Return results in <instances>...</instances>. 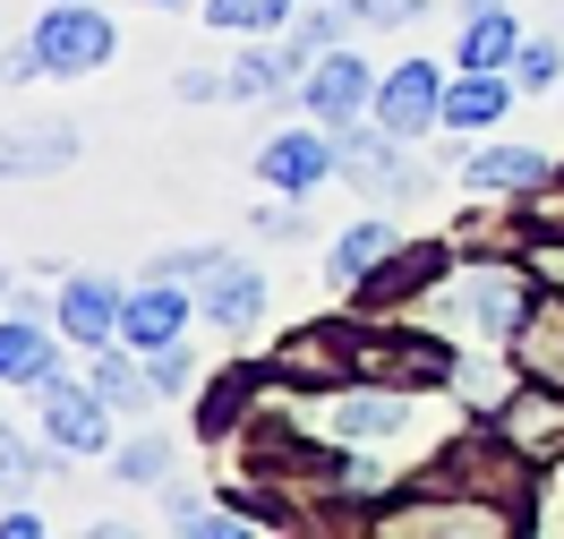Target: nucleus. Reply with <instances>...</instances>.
I'll return each mask as SVG.
<instances>
[{
    "mask_svg": "<svg viewBox=\"0 0 564 539\" xmlns=\"http://www.w3.org/2000/svg\"><path fill=\"white\" fill-rule=\"evenodd\" d=\"M539 274H530V257H470V266H445V283H436V317L445 334H479V343H513V325L530 317V300H539Z\"/></svg>",
    "mask_w": 564,
    "mask_h": 539,
    "instance_id": "1",
    "label": "nucleus"
},
{
    "mask_svg": "<svg viewBox=\"0 0 564 539\" xmlns=\"http://www.w3.org/2000/svg\"><path fill=\"white\" fill-rule=\"evenodd\" d=\"M35 69L43 77H95L120 52V26H111L104 9H77V0H61V9H43L35 18Z\"/></svg>",
    "mask_w": 564,
    "mask_h": 539,
    "instance_id": "2",
    "label": "nucleus"
},
{
    "mask_svg": "<svg viewBox=\"0 0 564 539\" xmlns=\"http://www.w3.org/2000/svg\"><path fill=\"white\" fill-rule=\"evenodd\" d=\"M343 172V138L325 129V120H300V129H274V138L257 145V180L282 188V197H308L317 180Z\"/></svg>",
    "mask_w": 564,
    "mask_h": 539,
    "instance_id": "3",
    "label": "nucleus"
},
{
    "mask_svg": "<svg viewBox=\"0 0 564 539\" xmlns=\"http://www.w3.org/2000/svg\"><path fill=\"white\" fill-rule=\"evenodd\" d=\"M513 505V497H505ZM505 505H470L462 488H436V497H411V505H386L377 514V531H445V539H496L513 531V514Z\"/></svg>",
    "mask_w": 564,
    "mask_h": 539,
    "instance_id": "4",
    "label": "nucleus"
},
{
    "mask_svg": "<svg viewBox=\"0 0 564 539\" xmlns=\"http://www.w3.org/2000/svg\"><path fill=\"white\" fill-rule=\"evenodd\" d=\"M377 120H386L393 138L445 129V77H436V61H402V69L377 77Z\"/></svg>",
    "mask_w": 564,
    "mask_h": 539,
    "instance_id": "5",
    "label": "nucleus"
},
{
    "mask_svg": "<svg viewBox=\"0 0 564 539\" xmlns=\"http://www.w3.org/2000/svg\"><path fill=\"white\" fill-rule=\"evenodd\" d=\"M488 429L505 436L522 463H556V454H564V386H547V377H539V386H522V395L505 402Z\"/></svg>",
    "mask_w": 564,
    "mask_h": 539,
    "instance_id": "6",
    "label": "nucleus"
},
{
    "mask_svg": "<svg viewBox=\"0 0 564 539\" xmlns=\"http://www.w3.org/2000/svg\"><path fill=\"white\" fill-rule=\"evenodd\" d=\"M300 104H308V120H325V129H351L359 111L377 104V77L359 69L351 52H325V61L300 69Z\"/></svg>",
    "mask_w": 564,
    "mask_h": 539,
    "instance_id": "7",
    "label": "nucleus"
},
{
    "mask_svg": "<svg viewBox=\"0 0 564 539\" xmlns=\"http://www.w3.org/2000/svg\"><path fill=\"white\" fill-rule=\"evenodd\" d=\"M402 420H411V386H386V377L325 402V436H343V445H386Z\"/></svg>",
    "mask_w": 564,
    "mask_h": 539,
    "instance_id": "8",
    "label": "nucleus"
},
{
    "mask_svg": "<svg viewBox=\"0 0 564 539\" xmlns=\"http://www.w3.org/2000/svg\"><path fill=\"white\" fill-rule=\"evenodd\" d=\"M43 395V436H52V445H61V454H104L111 445V402L95 395V386H61V377H52V386H35Z\"/></svg>",
    "mask_w": 564,
    "mask_h": 539,
    "instance_id": "9",
    "label": "nucleus"
},
{
    "mask_svg": "<svg viewBox=\"0 0 564 539\" xmlns=\"http://www.w3.org/2000/svg\"><path fill=\"white\" fill-rule=\"evenodd\" d=\"M343 180H359V188H368V197H377V206H386V197H411V188H420V172H411V163H402V138H393L386 120H377V129H343Z\"/></svg>",
    "mask_w": 564,
    "mask_h": 539,
    "instance_id": "10",
    "label": "nucleus"
},
{
    "mask_svg": "<svg viewBox=\"0 0 564 539\" xmlns=\"http://www.w3.org/2000/svg\"><path fill=\"white\" fill-rule=\"evenodd\" d=\"M188 309H197V300H188V291H180V274H154V283L145 291H129V317H120V343H129V352H163V343H180V334H188Z\"/></svg>",
    "mask_w": 564,
    "mask_h": 539,
    "instance_id": "11",
    "label": "nucleus"
},
{
    "mask_svg": "<svg viewBox=\"0 0 564 539\" xmlns=\"http://www.w3.org/2000/svg\"><path fill=\"white\" fill-rule=\"evenodd\" d=\"M120 317H129V291L111 283V274H69V283H61V334H69V343L104 352L111 334H120Z\"/></svg>",
    "mask_w": 564,
    "mask_h": 539,
    "instance_id": "12",
    "label": "nucleus"
},
{
    "mask_svg": "<svg viewBox=\"0 0 564 539\" xmlns=\"http://www.w3.org/2000/svg\"><path fill=\"white\" fill-rule=\"evenodd\" d=\"M445 283V240H402V249L359 283V309H402V300H420V291Z\"/></svg>",
    "mask_w": 564,
    "mask_h": 539,
    "instance_id": "13",
    "label": "nucleus"
},
{
    "mask_svg": "<svg viewBox=\"0 0 564 539\" xmlns=\"http://www.w3.org/2000/svg\"><path fill=\"white\" fill-rule=\"evenodd\" d=\"M197 309H206L223 334H240V325L265 317V274H257V266H240V257H214V266H206V291H197Z\"/></svg>",
    "mask_w": 564,
    "mask_h": 539,
    "instance_id": "14",
    "label": "nucleus"
},
{
    "mask_svg": "<svg viewBox=\"0 0 564 539\" xmlns=\"http://www.w3.org/2000/svg\"><path fill=\"white\" fill-rule=\"evenodd\" d=\"M462 180L488 197H530V188H547V154L539 145H479V154H462Z\"/></svg>",
    "mask_w": 564,
    "mask_h": 539,
    "instance_id": "15",
    "label": "nucleus"
},
{
    "mask_svg": "<svg viewBox=\"0 0 564 539\" xmlns=\"http://www.w3.org/2000/svg\"><path fill=\"white\" fill-rule=\"evenodd\" d=\"M513 69H462L454 86H445V129H496L505 111H513Z\"/></svg>",
    "mask_w": 564,
    "mask_h": 539,
    "instance_id": "16",
    "label": "nucleus"
},
{
    "mask_svg": "<svg viewBox=\"0 0 564 539\" xmlns=\"http://www.w3.org/2000/svg\"><path fill=\"white\" fill-rule=\"evenodd\" d=\"M505 352L522 359L530 377H547V386H564V291H547V300H530V317L513 325V343Z\"/></svg>",
    "mask_w": 564,
    "mask_h": 539,
    "instance_id": "17",
    "label": "nucleus"
},
{
    "mask_svg": "<svg viewBox=\"0 0 564 539\" xmlns=\"http://www.w3.org/2000/svg\"><path fill=\"white\" fill-rule=\"evenodd\" d=\"M522 386H530L522 359H454V402H462V411H479V420H496Z\"/></svg>",
    "mask_w": 564,
    "mask_h": 539,
    "instance_id": "18",
    "label": "nucleus"
},
{
    "mask_svg": "<svg viewBox=\"0 0 564 539\" xmlns=\"http://www.w3.org/2000/svg\"><path fill=\"white\" fill-rule=\"evenodd\" d=\"M454 61H462V69H513V61H522V26H513V9H496V0H488V9H470Z\"/></svg>",
    "mask_w": 564,
    "mask_h": 539,
    "instance_id": "19",
    "label": "nucleus"
},
{
    "mask_svg": "<svg viewBox=\"0 0 564 539\" xmlns=\"http://www.w3.org/2000/svg\"><path fill=\"white\" fill-rule=\"evenodd\" d=\"M52 368H61V352H52V334L43 325H26V317H9L0 325V386H52Z\"/></svg>",
    "mask_w": 564,
    "mask_h": 539,
    "instance_id": "20",
    "label": "nucleus"
},
{
    "mask_svg": "<svg viewBox=\"0 0 564 539\" xmlns=\"http://www.w3.org/2000/svg\"><path fill=\"white\" fill-rule=\"evenodd\" d=\"M393 249H402V231H393V223H351V231L334 240V257H325V266H334V291H359Z\"/></svg>",
    "mask_w": 564,
    "mask_h": 539,
    "instance_id": "21",
    "label": "nucleus"
},
{
    "mask_svg": "<svg viewBox=\"0 0 564 539\" xmlns=\"http://www.w3.org/2000/svg\"><path fill=\"white\" fill-rule=\"evenodd\" d=\"M69 154H77V129L69 120H43V129H18L9 138V172L26 180V172H69Z\"/></svg>",
    "mask_w": 564,
    "mask_h": 539,
    "instance_id": "22",
    "label": "nucleus"
},
{
    "mask_svg": "<svg viewBox=\"0 0 564 539\" xmlns=\"http://www.w3.org/2000/svg\"><path fill=\"white\" fill-rule=\"evenodd\" d=\"M231 104H274V95H300V86H291V61H282V52H240V61H231Z\"/></svg>",
    "mask_w": 564,
    "mask_h": 539,
    "instance_id": "23",
    "label": "nucleus"
},
{
    "mask_svg": "<svg viewBox=\"0 0 564 539\" xmlns=\"http://www.w3.org/2000/svg\"><path fill=\"white\" fill-rule=\"evenodd\" d=\"M86 386H95V395H104L111 411H138V402H163V395H154V368H129V359H111V352H95Z\"/></svg>",
    "mask_w": 564,
    "mask_h": 539,
    "instance_id": "24",
    "label": "nucleus"
},
{
    "mask_svg": "<svg viewBox=\"0 0 564 539\" xmlns=\"http://www.w3.org/2000/svg\"><path fill=\"white\" fill-rule=\"evenodd\" d=\"M334 35H343V18H334V0H325V9H308V18H291V26H282V61H291V69H308V61L334 52Z\"/></svg>",
    "mask_w": 564,
    "mask_h": 539,
    "instance_id": "25",
    "label": "nucleus"
},
{
    "mask_svg": "<svg viewBox=\"0 0 564 539\" xmlns=\"http://www.w3.org/2000/svg\"><path fill=\"white\" fill-rule=\"evenodd\" d=\"M206 26H223V35H265V26H291V0H206Z\"/></svg>",
    "mask_w": 564,
    "mask_h": 539,
    "instance_id": "26",
    "label": "nucleus"
},
{
    "mask_svg": "<svg viewBox=\"0 0 564 539\" xmlns=\"http://www.w3.org/2000/svg\"><path fill=\"white\" fill-rule=\"evenodd\" d=\"M145 368H154V395H197V352H188V343L145 352Z\"/></svg>",
    "mask_w": 564,
    "mask_h": 539,
    "instance_id": "27",
    "label": "nucleus"
},
{
    "mask_svg": "<svg viewBox=\"0 0 564 539\" xmlns=\"http://www.w3.org/2000/svg\"><path fill=\"white\" fill-rule=\"evenodd\" d=\"M530 531H539V539H564V454L547 463L539 497H530Z\"/></svg>",
    "mask_w": 564,
    "mask_h": 539,
    "instance_id": "28",
    "label": "nucleus"
},
{
    "mask_svg": "<svg viewBox=\"0 0 564 539\" xmlns=\"http://www.w3.org/2000/svg\"><path fill=\"white\" fill-rule=\"evenodd\" d=\"M120 479H172V445L163 436H138V445H120Z\"/></svg>",
    "mask_w": 564,
    "mask_h": 539,
    "instance_id": "29",
    "label": "nucleus"
},
{
    "mask_svg": "<svg viewBox=\"0 0 564 539\" xmlns=\"http://www.w3.org/2000/svg\"><path fill=\"white\" fill-rule=\"evenodd\" d=\"M556 69H564L556 43H522V61H513V86H522V95H530V86H556Z\"/></svg>",
    "mask_w": 564,
    "mask_h": 539,
    "instance_id": "30",
    "label": "nucleus"
},
{
    "mask_svg": "<svg viewBox=\"0 0 564 539\" xmlns=\"http://www.w3.org/2000/svg\"><path fill=\"white\" fill-rule=\"evenodd\" d=\"M343 18H359V26H411L420 18V0H334Z\"/></svg>",
    "mask_w": 564,
    "mask_h": 539,
    "instance_id": "31",
    "label": "nucleus"
},
{
    "mask_svg": "<svg viewBox=\"0 0 564 539\" xmlns=\"http://www.w3.org/2000/svg\"><path fill=\"white\" fill-rule=\"evenodd\" d=\"M240 402H248V377H223V386L206 395V411H197V420H206V429L223 436V429H231V411H240Z\"/></svg>",
    "mask_w": 564,
    "mask_h": 539,
    "instance_id": "32",
    "label": "nucleus"
},
{
    "mask_svg": "<svg viewBox=\"0 0 564 539\" xmlns=\"http://www.w3.org/2000/svg\"><path fill=\"white\" fill-rule=\"evenodd\" d=\"M172 531H240V514H231V505H180Z\"/></svg>",
    "mask_w": 564,
    "mask_h": 539,
    "instance_id": "33",
    "label": "nucleus"
},
{
    "mask_svg": "<svg viewBox=\"0 0 564 539\" xmlns=\"http://www.w3.org/2000/svg\"><path fill=\"white\" fill-rule=\"evenodd\" d=\"M530 274H539V283H547V291H564V240H530Z\"/></svg>",
    "mask_w": 564,
    "mask_h": 539,
    "instance_id": "34",
    "label": "nucleus"
},
{
    "mask_svg": "<svg viewBox=\"0 0 564 539\" xmlns=\"http://www.w3.org/2000/svg\"><path fill=\"white\" fill-rule=\"evenodd\" d=\"M214 95H231V77H214V69H180V104H214Z\"/></svg>",
    "mask_w": 564,
    "mask_h": 539,
    "instance_id": "35",
    "label": "nucleus"
},
{
    "mask_svg": "<svg viewBox=\"0 0 564 539\" xmlns=\"http://www.w3.org/2000/svg\"><path fill=\"white\" fill-rule=\"evenodd\" d=\"M257 231H265V240H291V231H300V206H291V197H282V206H265V215H257Z\"/></svg>",
    "mask_w": 564,
    "mask_h": 539,
    "instance_id": "36",
    "label": "nucleus"
},
{
    "mask_svg": "<svg viewBox=\"0 0 564 539\" xmlns=\"http://www.w3.org/2000/svg\"><path fill=\"white\" fill-rule=\"evenodd\" d=\"M462 9H488V0H462Z\"/></svg>",
    "mask_w": 564,
    "mask_h": 539,
    "instance_id": "37",
    "label": "nucleus"
}]
</instances>
